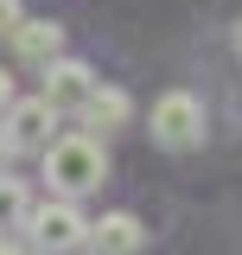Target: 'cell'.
Instances as JSON below:
<instances>
[{
	"mask_svg": "<svg viewBox=\"0 0 242 255\" xmlns=\"http://www.w3.org/2000/svg\"><path fill=\"white\" fill-rule=\"evenodd\" d=\"M45 179L58 198H90L102 179H109V153L90 128H70V134H51L45 140Z\"/></svg>",
	"mask_w": 242,
	"mask_h": 255,
	"instance_id": "obj_1",
	"label": "cell"
},
{
	"mask_svg": "<svg viewBox=\"0 0 242 255\" xmlns=\"http://www.w3.org/2000/svg\"><path fill=\"white\" fill-rule=\"evenodd\" d=\"M147 134H153V147H172V153L204 147V134H211L204 102H198L191 90H166L159 102H153V115H147Z\"/></svg>",
	"mask_w": 242,
	"mask_h": 255,
	"instance_id": "obj_2",
	"label": "cell"
},
{
	"mask_svg": "<svg viewBox=\"0 0 242 255\" xmlns=\"http://www.w3.org/2000/svg\"><path fill=\"white\" fill-rule=\"evenodd\" d=\"M26 230H32V236H26L32 249H83L90 217L77 211V198H58V191H51V204H32Z\"/></svg>",
	"mask_w": 242,
	"mask_h": 255,
	"instance_id": "obj_3",
	"label": "cell"
},
{
	"mask_svg": "<svg viewBox=\"0 0 242 255\" xmlns=\"http://www.w3.org/2000/svg\"><path fill=\"white\" fill-rule=\"evenodd\" d=\"M51 128H58V109H51L45 96H13V102L0 109V134H6L19 153H45Z\"/></svg>",
	"mask_w": 242,
	"mask_h": 255,
	"instance_id": "obj_4",
	"label": "cell"
},
{
	"mask_svg": "<svg viewBox=\"0 0 242 255\" xmlns=\"http://www.w3.org/2000/svg\"><path fill=\"white\" fill-rule=\"evenodd\" d=\"M96 83H102V77H96L83 58L58 51V58L45 64V90H38V96H45L58 115H83V102H90V90H96Z\"/></svg>",
	"mask_w": 242,
	"mask_h": 255,
	"instance_id": "obj_5",
	"label": "cell"
},
{
	"mask_svg": "<svg viewBox=\"0 0 242 255\" xmlns=\"http://www.w3.org/2000/svg\"><path fill=\"white\" fill-rule=\"evenodd\" d=\"M83 249H96V255H134V249H147V223L134 217V211H109V217H96L90 230H83Z\"/></svg>",
	"mask_w": 242,
	"mask_h": 255,
	"instance_id": "obj_6",
	"label": "cell"
},
{
	"mask_svg": "<svg viewBox=\"0 0 242 255\" xmlns=\"http://www.w3.org/2000/svg\"><path fill=\"white\" fill-rule=\"evenodd\" d=\"M58 51H64V26L58 19H19V26H13V58L19 64H38V70H45Z\"/></svg>",
	"mask_w": 242,
	"mask_h": 255,
	"instance_id": "obj_7",
	"label": "cell"
},
{
	"mask_svg": "<svg viewBox=\"0 0 242 255\" xmlns=\"http://www.w3.org/2000/svg\"><path fill=\"white\" fill-rule=\"evenodd\" d=\"M127 115H134L127 90H109V83H96V90H90V102H83V122H90V128H102V134H109V128H121Z\"/></svg>",
	"mask_w": 242,
	"mask_h": 255,
	"instance_id": "obj_8",
	"label": "cell"
},
{
	"mask_svg": "<svg viewBox=\"0 0 242 255\" xmlns=\"http://www.w3.org/2000/svg\"><path fill=\"white\" fill-rule=\"evenodd\" d=\"M26 217H32V191H26V179L0 172V230H26Z\"/></svg>",
	"mask_w": 242,
	"mask_h": 255,
	"instance_id": "obj_9",
	"label": "cell"
},
{
	"mask_svg": "<svg viewBox=\"0 0 242 255\" xmlns=\"http://www.w3.org/2000/svg\"><path fill=\"white\" fill-rule=\"evenodd\" d=\"M19 19H26V6H19V0H0V38H13Z\"/></svg>",
	"mask_w": 242,
	"mask_h": 255,
	"instance_id": "obj_10",
	"label": "cell"
},
{
	"mask_svg": "<svg viewBox=\"0 0 242 255\" xmlns=\"http://www.w3.org/2000/svg\"><path fill=\"white\" fill-rule=\"evenodd\" d=\"M13 159H19V147H13V140H6V134H0V172H6V166H13Z\"/></svg>",
	"mask_w": 242,
	"mask_h": 255,
	"instance_id": "obj_11",
	"label": "cell"
},
{
	"mask_svg": "<svg viewBox=\"0 0 242 255\" xmlns=\"http://www.w3.org/2000/svg\"><path fill=\"white\" fill-rule=\"evenodd\" d=\"M13 96H19V90H13V70H0V109H6Z\"/></svg>",
	"mask_w": 242,
	"mask_h": 255,
	"instance_id": "obj_12",
	"label": "cell"
},
{
	"mask_svg": "<svg viewBox=\"0 0 242 255\" xmlns=\"http://www.w3.org/2000/svg\"><path fill=\"white\" fill-rule=\"evenodd\" d=\"M236 51H242V19H236Z\"/></svg>",
	"mask_w": 242,
	"mask_h": 255,
	"instance_id": "obj_13",
	"label": "cell"
}]
</instances>
